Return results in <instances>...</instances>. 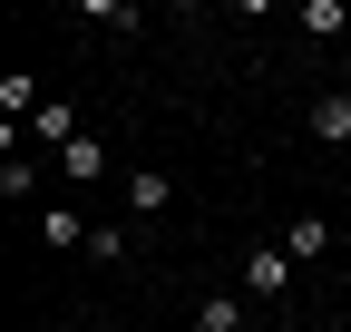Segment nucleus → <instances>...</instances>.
<instances>
[{
  "label": "nucleus",
  "instance_id": "f257e3e1",
  "mask_svg": "<svg viewBox=\"0 0 351 332\" xmlns=\"http://www.w3.org/2000/svg\"><path fill=\"white\" fill-rule=\"evenodd\" d=\"M244 294L254 303H283L293 294V254H283V244H254V254H244Z\"/></svg>",
  "mask_w": 351,
  "mask_h": 332
},
{
  "label": "nucleus",
  "instance_id": "f03ea898",
  "mask_svg": "<svg viewBox=\"0 0 351 332\" xmlns=\"http://www.w3.org/2000/svg\"><path fill=\"white\" fill-rule=\"evenodd\" d=\"M39 244H59V254H88V215H78V205H39Z\"/></svg>",
  "mask_w": 351,
  "mask_h": 332
},
{
  "label": "nucleus",
  "instance_id": "7ed1b4c3",
  "mask_svg": "<svg viewBox=\"0 0 351 332\" xmlns=\"http://www.w3.org/2000/svg\"><path fill=\"white\" fill-rule=\"evenodd\" d=\"M283 254H293V264H322V254H332V215H293V225H283Z\"/></svg>",
  "mask_w": 351,
  "mask_h": 332
},
{
  "label": "nucleus",
  "instance_id": "20e7f679",
  "mask_svg": "<svg viewBox=\"0 0 351 332\" xmlns=\"http://www.w3.org/2000/svg\"><path fill=\"white\" fill-rule=\"evenodd\" d=\"M59 176H69V186H98V176H108V147H98V137H69V147H59Z\"/></svg>",
  "mask_w": 351,
  "mask_h": 332
},
{
  "label": "nucleus",
  "instance_id": "39448f33",
  "mask_svg": "<svg viewBox=\"0 0 351 332\" xmlns=\"http://www.w3.org/2000/svg\"><path fill=\"white\" fill-rule=\"evenodd\" d=\"M127 254H137V225H88V264H127Z\"/></svg>",
  "mask_w": 351,
  "mask_h": 332
},
{
  "label": "nucleus",
  "instance_id": "423d86ee",
  "mask_svg": "<svg viewBox=\"0 0 351 332\" xmlns=\"http://www.w3.org/2000/svg\"><path fill=\"white\" fill-rule=\"evenodd\" d=\"M166 195H176V186L156 176V166H137V176H127V215H166Z\"/></svg>",
  "mask_w": 351,
  "mask_h": 332
},
{
  "label": "nucleus",
  "instance_id": "0eeeda50",
  "mask_svg": "<svg viewBox=\"0 0 351 332\" xmlns=\"http://www.w3.org/2000/svg\"><path fill=\"white\" fill-rule=\"evenodd\" d=\"M0 108H10V128H20V117H39L49 98H39V78H29V69H10V78H0Z\"/></svg>",
  "mask_w": 351,
  "mask_h": 332
},
{
  "label": "nucleus",
  "instance_id": "6e6552de",
  "mask_svg": "<svg viewBox=\"0 0 351 332\" xmlns=\"http://www.w3.org/2000/svg\"><path fill=\"white\" fill-rule=\"evenodd\" d=\"M313 137L322 147H351V98H313Z\"/></svg>",
  "mask_w": 351,
  "mask_h": 332
},
{
  "label": "nucleus",
  "instance_id": "1a4fd4ad",
  "mask_svg": "<svg viewBox=\"0 0 351 332\" xmlns=\"http://www.w3.org/2000/svg\"><path fill=\"white\" fill-rule=\"evenodd\" d=\"M195 332H244V303H234V294H205V303H195Z\"/></svg>",
  "mask_w": 351,
  "mask_h": 332
},
{
  "label": "nucleus",
  "instance_id": "9d476101",
  "mask_svg": "<svg viewBox=\"0 0 351 332\" xmlns=\"http://www.w3.org/2000/svg\"><path fill=\"white\" fill-rule=\"evenodd\" d=\"M29 128H39V137H49V147H69V137H88V128H78V108H39V117H29Z\"/></svg>",
  "mask_w": 351,
  "mask_h": 332
},
{
  "label": "nucleus",
  "instance_id": "9b49d317",
  "mask_svg": "<svg viewBox=\"0 0 351 332\" xmlns=\"http://www.w3.org/2000/svg\"><path fill=\"white\" fill-rule=\"evenodd\" d=\"M0 195H10V205L39 195V166H29V156H0Z\"/></svg>",
  "mask_w": 351,
  "mask_h": 332
}]
</instances>
